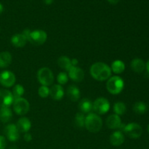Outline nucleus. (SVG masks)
Returning a JSON list of instances; mask_svg holds the SVG:
<instances>
[{
    "label": "nucleus",
    "instance_id": "23",
    "mask_svg": "<svg viewBox=\"0 0 149 149\" xmlns=\"http://www.w3.org/2000/svg\"><path fill=\"white\" fill-rule=\"evenodd\" d=\"M58 64L61 68L68 71L70 68L72 67L71 60L67 56H61L58 58Z\"/></svg>",
    "mask_w": 149,
    "mask_h": 149
},
{
    "label": "nucleus",
    "instance_id": "5",
    "mask_svg": "<svg viewBox=\"0 0 149 149\" xmlns=\"http://www.w3.org/2000/svg\"><path fill=\"white\" fill-rule=\"evenodd\" d=\"M47 39V34L45 31L42 30H35L33 31H31L28 41L33 45H43Z\"/></svg>",
    "mask_w": 149,
    "mask_h": 149
},
{
    "label": "nucleus",
    "instance_id": "38",
    "mask_svg": "<svg viewBox=\"0 0 149 149\" xmlns=\"http://www.w3.org/2000/svg\"><path fill=\"white\" fill-rule=\"evenodd\" d=\"M9 149H17V148H16V147H15V146H12V147H10V148Z\"/></svg>",
    "mask_w": 149,
    "mask_h": 149
},
{
    "label": "nucleus",
    "instance_id": "30",
    "mask_svg": "<svg viewBox=\"0 0 149 149\" xmlns=\"http://www.w3.org/2000/svg\"><path fill=\"white\" fill-rule=\"evenodd\" d=\"M57 79H58V82L60 84H66L68 79V74L65 72L59 73V74L58 75V77H57Z\"/></svg>",
    "mask_w": 149,
    "mask_h": 149
},
{
    "label": "nucleus",
    "instance_id": "6",
    "mask_svg": "<svg viewBox=\"0 0 149 149\" xmlns=\"http://www.w3.org/2000/svg\"><path fill=\"white\" fill-rule=\"evenodd\" d=\"M93 111L97 114H104L110 109V103L105 97H99L93 102Z\"/></svg>",
    "mask_w": 149,
    "mask_h": 149
},
{
    "label": "nucleus",
    "instance_id": "27",
    "mask_svg": "<svg viewBox=\"0 0 149 149\" xmlns=\"http://www.w3.org/2000/svg\"><path fill=\"white\" fill-rule=\"evenodd\" d=\"M74 123L78 128H83L85 126V116L84 113L81 112H79L76 114L74 119Z\"/></svg>",
    "mask_w": 149,
    "mask_h": 149
},
{
    "label": "nucleus",
    "instance_id": "7",
    "mask_svg": "<svg viewBox=\"0 0 149 149\" xmlns=\"http://www.w3.org/2000/svg\"><path fill=\"white\" fill-rule=\"evenodd\" d=\"M13 104L15 112L20 116L26 114L30 109L29 101L23 97H20V98L15 100Z\"/></svg>",
    "mask_w": 149,
    "mask_h": 149
},
{
    "label": "nucleus",
    "instance_id": "18",
    "mask_svg": "<svg viewBox=\"0 0 149 149\" xmlns=\"http://www.w3.org/2000/svg\"><path fill=\"white\" fill-rule=\"evenodd\" d=\"M93 104L91 100L87 98H84L79 103V109L83 113H90L93 110Z\"/></svg>",
    "mask_w": 149,
    "mask_h": 149
},
{
    "label": "nucleus",
    "instance_id": "17",
    "mask_svg": "<svg viewBox=\"0 0 149 149\" xmlns=\"http://www.w3.org/2000/svg\"><path fill=\"white\" fill-rule=\"evenodd\" d=\"M27 42V39L22 33H16L11 38V43L15 47H23Z\"/></svg>",
    "mask_w": 149,
    "mask_h": 149
},
{
    "label": "nucleus",
    "instance_id": "22",
    "mask_svg": "<svg viewBox=\"0 0 149 149\" xmlns=\"http://www.w3.org/2000/svg\"><path fill=\"white\" fill-rule=\"evenodd\" d=\"M67 95L71 101H77L80 97V91L77 86L71 85L67 90Z\"/></svg>",
    "mask_w": 149,
    "mask_h": 149
},
{
    "label": "nucleus",
    "instance_id": "24",
    "mask_svg": "<svg viewBox=\"0 0 149 149\" xmlns=\"http://www.w3.org/2000/svg\"><path fill=\"white\" fill-rule=\"evenodd\" d=\"M111 69L113 73L116 74H122L125 69V65L123 61H120V60H116L112 63Z\"/></svg>",
    "mask_w": 149,
    "mask_h": 149
},
{
    "label": "nucleus",
    "instance_id": "1",
    "mask_svg": "<svg viewBox=\"0 0 149 149\" xmlns=\"http://www.w3.org/2000/svg\"><path fill=\"white\" fill-rule=\"evenodd\" d=\"M90 75L97 81H105L111 75V69L105 63L97 62L90 68Z\"/></svg>",
    "mask_w": 149,
    "mask_h": 149
},
{
    "label": "nucleus",
    "instance_id": "39",
    "mask_svg": "<svg viewBox=\"0 0 149 149\" xmlns=\"http://www.w3.org/2000/svg\"><path fill=\"white\" fill-rule=\"evenodd\" d=\"M148 132H149V125H148Z\"/></svg>",
    "mask_w": 149,
    "mask_h": 149
},
{
    "label": "nucleus",
    "instance_id": "34",
    "mask_svg": "<svg viewBox=\"0 0 149 149\" xmlns=\"http://www.w3.org/2000/svg\"><path fill=\"white\" fill-rule=\"evenodd\" d=\"M120 1V0H108V1H109V3H111V4H117L119 1Z\"/></svg>",
    "mask_w": 149,
    "mask_h": 149
},
{
    "label": "nucleus",
    "instance_id": "21",
    "mask_svg": "<svg viewBox=\"0 0 149 149\" xmlns=\"http://www.w3.org/2000/svg\"><path fill=\"white\" fill-rule=\"evenodd\" d=\"M12 63V55L7 51L0 53V68H7Z\"/></svg>",
    "mask_w": 149,
    "mask_h": 149
},
{
    "label": "nucleus",
    "instance_id": "26",
    "mask_svg": "<svg viewBox=\"0 0 149 149\" xmlns=\"http://www.w3.org/2000/svg\"><path fill=\"white\" fill-rule=\"evenodd\" d=\"M127 108L125 103L123 102H116L114 105H113V111L115 112L116 115L120 116V115H123L124 113L126 112Z\"/></svg>",
    "mask_w": 149,
    "mask_h": 149
},
{
    "label": "nucleus",
    "instance_id": "35",
    "mask_svg": "<svg viewBox=\"0 0 149 149\" xmlns=\"http://www.w3.org/2000/svg\"><path fill=\"white\" fill-rule=\"evenodd\" d=\"M43 1H44V2L45 3V4H48V5H49V4H52V3H53L54 0H43Z\"/></svg>",
    "mask_w": 149,
    "mask_h": 149
},
{
    "label": "nucleus",
    "instance_id": "4",
    "mask_svg": "<svg viewBox=\"0 0 149 149\" xmlns=\"http://www.w3.org/2000/svg\"><path fill=\"white\" fill-rule=\"evenodd\" d=\"M37 79L42 85L48 87L54 81L53 73L47 67H43L38 71Z\"/></svg>",
    "mask_w": 149,
    "mask_h": 149
},
{
    "label": "nucleus",
    "instance_id": "32",
    "mask_svg": "<svg viewBox=\"0 0 149 149\" xmlns=\"http://www.w3.org/2000/svg\"><path fill=\"white\" fill-rule=\"evenodd\" d=\"M23 139L26 142H30L32 140V135L31 134L29 133V132H26L24 134V136H23Z\"/></svg>",
    "mask_w": 149,
    "mask_h": 149
},
{
    "label": "nucleus",
    "instance_id": "9",
    "mask_svg": "<svg viewBox=\"0 0 149 149\" xmlns=\"http://www.w3.org/2000/svg\"><path fill=\"white\" fill-rule=\"evenodd\" d=\"M15 76L10 71H4L0 74V84L4 87H13L15 83Z\"/></svg>",
    "mask_w": 149,
    "mask_h": 149
},
{
    "label": "nucleus",
    "instance_id": "29",
    "mask_svg": "<svg viewBox=\"0 0 149 149\" xmlns=\"http://www.w3.org/2000/svg\"><path fill=\"white\" fill-rule=\"evenodd\" d=\"M38 94L42 98H45V97H48L49 95V89L47 86L42 85L38 90Z\"/></svg>",
    "mask_w": 149,
    "mask_h": 149
},
{
    "label": "nucleus",
    "instance_id": "37",
    "mask_svg": "<svg viewBox=\"0 0 149 149\" xmlns=\"http://www.w3.org/2000/svg\"><path fill=\"white\" fill-rule=\"evenodd\" d=\"M146 68L147 71H148V72L149 73V60L148 61V62L146 63Z\"/></svg>",
    "mask_w": 149,
    "mask_h": 149
},
{
    "label": "nucleus",
    "instance_id": "15",
    "mask_svg": "<svg viewBox=\"0 0 149 149\" xmlns=\"http://www.w3.org/2000/svg\"><path fill=\"white\" fill-rule=\"evenodd\" d=\"M49 95L55 100H60L64 96V90L61 84H55L49 89Z\"/></svg>",
    "mask_w": 149,
    "mask_h": 149
},
{
    "label": "nucleus",
    "instance_id": "20",
    "mask_svg": "<svg viewBox=\"0 0 149 149\" xmlns=\"http://www.w3.org/2000/svg\"><path fill=\"white\" fill-rule=\"evenodd\" d=\"M13 118V112L9 107H2L0 109V120L3 123H7Z\"/></svg>",
    "mask_w": 149,
    "mask_h": 149
},
{
    "label": "nucleus",
    "instance_id": "28",
    "mask_svg": "<svg viewBox=\"0 0 149 149\" xmlns=\"http://www.w3.org/2000/svg\"><path fill=\"white\" fill-rule=\"evenodd\" d=\"M24 92L25 90L23 86L20 85V84H16L13 88V93H12L14 100L22 97L23 95L24 94Z\"/></svg>",
    "mask_w": 149,
    "mask_h": 149
},
{
    "label": "nucleus",
    "instance_id": "2",
    "mask_svg": "<svg viewBox=\"0 0 149 149\" xmlns=\"http://www.w3.org/2000/svg\"><path fill=\"white\" fill-rule=\"evenodd\" d=\"M103 121L101 118L96 113H90L85 117V127L88 131L96 133L101 130Z\"/></svg>",
    "mask_w": 149,
    "mask_h": 149
},
{
    "label": "nucleus",
    "instance_id": "16",
    "mask_svg": "<svg viewBox=\"0 0 149 149\" xmlns=\"http://www.w3.org/2000/svg\"><path fill=\"white\" fill-rule=\"evenodd\" d=\"M19 132H23V133H26L29 132L31 127V123L29 119L26 117H21L17 122L16 125Z\"/></svg>",
    "mask_w": 149,
    "mask_h": 149
},
{
    "label": "nucleus",
    "instance_id": "14",
    "mask_svg": "<svg viewBox=\"0 0 149 149\" xmlns=\"http://www.w3.org/2000/svg\"><path fill=\"white\" fill-rule=\"evenodd\" d=\"M109 141L113 146H120L125 142V135L121 131H115L110 135Z\"/></svg>",
    "mask_w": 149,
    "mask_h": 149
},
{
    "label": "nucleus",
    "instance_id": "19",
    "mask_svg": "<svg viewBox=\"0 0 149 149\" xmlns=\"http://www.w3.org/2000/svg\"><path fill=\"white\" fill-rule=\"evenodd\" d=\"M131 68L136 73H141L145 70L146 63L140 58H135L131 62Z\"/></svg>",
    "mask_w": 149,
    "mask_h": 149
},
{
    "label": "nucleus",
    "instance_id": "8",
    "mask_svg": "<svg viewBox=\"0 0 149 149\" xmlns=\"http://www.w3.org/2000/svg\"><path fill=\"white\" fill-rule=\"evenodd\" d=\"M123 131L128 137L132 139L139 138L143 133V129L141 126L136 123H130L125 125Z\"/></svg>",
    "mask_w": 149,
    "mask_h": 149
},
{
    "label": "nucleus",
    "instance_id": "25",
    "mask_svg": "<svg viewBox=\"0 0 149 149\" xmlns=\"http://www.w3.org/2000/svg\"><path fill=\"white\" fill-rule=\"evenodd\" d=\"M133 111L137 114H143L146 112L147 106L143 102H136L133 106Z\"/></svg>",
    "mask_w": 149,
    "mask_h": 149
},
{
    "label": "nucleus",
    "instance_id": "36",
    "mask_svg": "<svg viewBox=\"0 0 149 149\" xmlns=\"http://www.w3.org/2000/svg\"><path fill=\"white\" fill-rule=\"evenodd\" d=\"M3 10H4V7H3L2 4L0 3V14H1V13H3Z\"/></svg>",
    "mask_w": 149,
    "mask_h": 149
},
{
    "label": "nucleus",
    "instance_id": "12",
    "mask_svg": "<svg viewBox=\"0 0 149 149\" xmlns=\"http://www.w3.org/2000/svg\"><path fill=\"white\" fill-rule=\"evenodd\" d=\"M106 125L109 129H124L125 125L122 123V120L119 116L116 114H112L106 119Z\"/></svg>",
    "mask_w": 149,
    "mask_h": 149
},
{
    "label": "nucleus",
    "instance_id": "13",
    "mask_svg": "<svg viewBox=\"0 0 149 149\" xmlns=\"http://www.w3.org/2000/svg\"><path fill=\"white\" fill-rule=\"evenodd\" d=\"M68 76L74 81L80 82L84 79V73L81 68L77 66H72L68 71Z\"/></svg>",
    "mask_w": 149,
    "mask_h": 149
},
{
    "label": "nucleus",
    "instance_id": "3",
    "mask_svg": "<svg viewBox=\"0 0 149 149\" xmlns=\"http://www.w3.org/2000/svg\"><path fill=\"white\" fill-rule=\"evenodd\" d=\"M125 82L122 78L119 76H114L108 79L106 83L107 90L111 94L118 95L123 90Z\"/></svg>",
    "mask_w": 149,
    "mask_h": 149
},
{
    "label": "nucleus",
    "instance_id": "10",
    "mask_svg": "<svg viewBox=\"0 0 149 149\" xmlns=\"http://www.w3.org/2000/svg\"><path fill=\"white\" fill-rule=\"evenodd\" d=\"M4 133L7 139L11 142H15L18 141L20 138V132L17 130V127L14 124H10L7 125L4 130Z\"/></svg>",
    "mask_w": 149,
    "mask_h": 149
},
{
    "label": "nucleus",
    "instance_id": "31",
    "mask_svg": "<svg viewBox=\"0 0 149 149\" xmlns=\"http://www.w3.org/2000/svg\"><path fill=\"white\" fill-rule=\"evenodd\" d=\"M7 146L6 138L2 135H0V149H5Z\"/></svg>",
    "mask_w": 149,
    "mask_h": 149
},
{
    "label": "nucleus",
    "instance_id": "33",
    "mask_svg": "<svg viewBox=\"0 0 149 149\" xmlns=\"http://www.w3.org/2000/svg\"><path fill=\"white\" fill-rule=\"evenodd\" d=\"M78 63H79L78 60L76 59V58H74V59L71 60V64H72V66H77Z\"/></svg>",
    "mask_w": 149,
    "mask_h": 149
},
{
    "label": "nucleus",
    "instance_id": "11",
    "mask_svg": "<svg viewBox=\"0 0 149 149\" xmlns=\"http://www.w3.org/2000/svg\"><path fill=\"white\" fill-rule=\"evenodd\" d=\"M14 102L12 93L7 90H0V107H10Z\"/></svg>",
    "mask_w": 149,
    "mask_h": 149
}]
</instances>
